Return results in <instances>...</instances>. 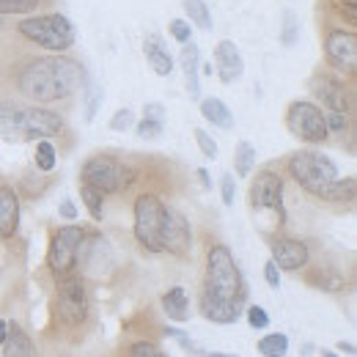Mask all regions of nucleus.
I'll list each match as a JSON object with an SVG mask.
<instances>
[{"mask_svg": "<svg viewBox=\"0 0 357 357\" xmlns=\"http://www.w3.org/2000/svg\"><path fill=\"white\" fill-rule=\"evenodd\" d=\"M58 212H61V218H66V220H75V218H77V206H75L69 198H66V201H61Z\"/></svg>", "mask_w": 357, "mask_h": 357, "instance_id": "a18cd8bd", "label": "nucleus"}, {"mask_svg": "<svg viewBox=\"0 0 357 357\" xmlns=\"http://www.w3.org/2000/svg\"><path fill=\"white\" fill-rule=\"evenodd\" d=\"M17 33L50 52H66L75 45V25L63 14H31L20 20Z\"/></svg>", "mask_w": 357, "mask_h": 357, "instance_id": "39448f33", "label": "nucleus"}, {"mask_svg": "<svg viewBox=\"0 0 357 357\" xmlns=\"http://www.w3.org/2000/svg\"><path fill=\"white\" fill-rule=\"evenodd\" d=\"M209 357H236V355H223V352H209Z\"/></svg>", "mask_w": 357, "mask_h": 357, "instance_id": "3c124183", "label": "nucleus"}, {"mask_svg": "<svg viewBox=\"0 0 357 357\" xmlns=\"http://www.w3.org/2000/svg\"><path fill=\"white\" fill-rule=\"evenodd\" d=\"M204 294L225 300V303L245 305L248 286H245L242 269L236 264L234 253L225 245H212L209 253H206V283H204Z\"/></svg>", "mask_w": 357, "mask_h": 357, "instance_id": "7ed1b4c3", "label": "nucleus"}, {"mask_svg": "<svg viewBox=\"0 0 357 357\" xmlns=\"http://www.w3.org/2000/svg\"><path fill=\"white\" fill-rule=\"evenodd\" d=\"M256 168V149L250 140H239L236 143V151H234V171L236 176H250Z\"/></svg>", "mask_w": 357, "mask_h": 357, "instance_id": "a878e982", "label": "nucleus"}, {"mask_svg": "<svg viewBox=\"0 0 357 357\" xmlns=\"http://www.w3.org/2000/svg\"><path fill=\"white\" fill-rule=\"evenodd\" d=\"M3 357H36L31 335L17 321H8V335L3 341Z\"/></svg>", "mask_w": 357, "mask_h": 357, "instance_id": "412c9836", "label": "nucleus"}, {"mask_svg": "<svg viewBox=\"0 0 357 357\" xmlns=\"http://www.w3.org/2000/svg\"><path fill=\"white\" fill-rule=\"evenodd\" d=\"M178 61H181V72H184V86H187L192 99H198L201 96V50H198V45L187 42L181 47Z\"/></svg>", "mask_w": 357, "mask_h": 357, "instance_id": "a211bd4d", "label": "nucleus"}, {"mask_svg": "<svg viewBox=\"0 0 357 357\" xmlns=\"http://www.w3.org/2000/svg\"><path fill=\"white\" fill-rule=\"evenodd\" d=\"M42 0H0V17L6 14H33Z\"/></svg>", "mask_w": 357, "mask_h": 357, "instance_id": "7c9ffc66", "label": "nucleus"}, {"mask_svg": "<svg viewBox=\"0 0 357 357\" xmlns=\"http://www.w3.org/2000/svg\"><path fill=\"white\" fill-rule=\"evenodd\" d=\"M99 102H102V91L96 89V86H89V107H86V119H89V121L96 116Z\"/></svg>", "mask_w": 357, "mask_h": 357, "instance_id": "37998d69", "label": "nucleus"}, {"mask_svg": "<svg viewBox=\"0 0 357 357\" xmlns=\"http://www.w3.org/2000/svg\"><path fill=\"white\" fill-rule=\"evenodd\" d=\"M338 349H341V352H347V355H355V352H357L352 341H341V344H338Z\"/></svg>", "mask_w": 357, "mask_h": 357, "instance_id": "09e8293b", "label": "nucleus"}, {"mask_svg": "<svg viewBox=\"0 0 357 357\" xmlns=\"http://www.w3.org/2000/svg\"><path fill=\"white\" fill-rule=\"evenodd\" d=\"M215 69H218L220 83H225V86H231L234 80L242 77L245 61H242V52H239V47L234 45V42L223 39L220 45L215 47Z\"/></svg>", "mask_w": 357, "mask_h": 357, "instance_id": "dca6fc26", "label": "nucleus"}, {"mask_svg": "<svg viewBox=\"0 0 357 357\" xmlns=\"http://www.w3.org/2000/svg\"><path fill=\"white\" fill-rule=\"evenodd\" d=\"M272 261L280 272H297V269L308 267L311 261V250L303 239H291V236H280L272 242Z\"/></svg>", "mask_w": 357, "mask_h": 357, "instance_id": "4468645a", "label": "nucleus"}, {"mask_svg": "<svg viewBox=\"0 0 357 357\" xmlns=\"http://www.w3.org/2000/svg\"><path fill=\"white\" fill-rule=\"evenodd\" d=\"M143 119H151V121H165V107L157 105V102H149L143 107Z\"/></svg>", "mask_w": 357, "mask_h": 357, "instance_id": "c03bdc74", "label": "nucleus"}, {"mask_svg": "<svg viewBox=\"0 0 357 357\" xmlns=\"http://www.w3.org/2000/svg\"><path fill=\"white\" fill-rule=\"evenodd\" d=\"M286 127L289 132L311 146H319L327 140V121H324V110L313 102H291L286 110Z\"/></svg>", "mask_w": 357, "mask_h": 357, "instance_id": "9d476101", "label": "nucleus"}, {"mask_svg": "<svg viewBox=\"0 0 357 357\" xmlns=\"http://www.w3.org/2000/svg\"><path fill=\"white\" fill-rule=\"evenodd\" d=\"M198 178H201V184H204L206 190L212 187V178H209V171H206V168H198Z\"/></svg>", "mask_w": 357, "mask_h": 357, "instance_id": "de8ad7c7", "label": "nucleus"}, {"mask_svg": "<svg viewBox=\"0 0 357 357\" xmlns=\"http://www.w3.org/2000/svg\"><path fill=\"white\" fill-rule=\"evenodd\" d=\"M33 160H36V168H39L42 174H50V171L55 168V162H58V151H55V146H52L50 140H39Z\"/></svg>", "mask_w": 357, "mask_h": 357, "instance_id": "c756f323", "label": "nucleus"}, {"mask_svg": "<svg viewBox=\"0 0 357 357\" xmlns=\"http://www.w3.org/2000/svg\"><path fill=\"white\" fill-rule=\"evenodd\" d=\"M86 72L75 58L66 55H42L31 58L17 72V89L33 105H52L69 99L72 93L83 89Z\"/></svg>", "mask_w": 357, "mask_h": 357, "instance_id": "f257e3e1", "label": "nucleus"}, {"mask_svg": "<svg viewBox=\"0 0 357 357\" xmlns=\"http://www.w3.org/2000/svg\"><path fill=\"white\" fill-rule=\"evenodd\" d=\"M313 93L319 96V102L327 107V113H349L352 107V96L347 86L338 80V77H327V75H319L311 83Z\"/></svg>", "mask_w": 357, "mask_h": 357, "instance_id": "2eb2a0df", "label": "nucleus"}, {"mask_svg": "<svg viewBox=\"0 0 357 357\" xmlns=\"http://www.w3.org/2000/svg\"><path fill=\"white\" fill-rule=\"evenodd\" d=\"M321 357H338V355H333V352H321Z\"/></svg>", "mask_w": 357, "mask_h": 357, "instance_id": "603ef678", "label": "nucleus"}, {"mask_svg": "<svg viewBox=\"0 0 357 357\" xmlns=\"http://www.w3.org/2000/svg\"><path fill=\"white\" fill-rule=\"evenodd\" d=\"M355 192H357L355 176L335 178V181L324 190L321 201H330V204H352V201H355Z\"/></svg>", "mask_w": 357, "mask_h": 357, "instance_id": "393cba45", "label": "nucleus"}, {"mask_svg": "<svg viewBox=\"0 0 357 357\" xmlns=\"http://www.w3.org/2000/svg\"><path fill=\"white\" fill-rule=\"evenodd\" d=\"M143 52H146V61H149V66H151L154 75L168 77V75L174 72V58H171L168 47L162 45L160 36H149V39L143 42Z\"/></svg>", "mask_w": 357, "mask_h": 357, "instance_id": "aec40b11", "label": "nucleus"}, {"mask_svg": "<svg viewBox=\"0 0 357 357\" xmlns=\"http://www.w3.org/2000/svg\"><path fill=\"white\" fill-rule=\"evenodd\" d=\"M264 280H267L269 289H280V269L275 267V261H272V259L264 264Z\"/></svg>", "mask_w": 357, "mask_h": 357, "instance_id": "79ce46f5", "label": "nucleus"}, {"mask_svg": "<svg viewBox=\"0 0 357 357\" xmlns=\"http://www.w3.org/2000/svg\"><path fill=\"white\" fill-rule=\"evenodd\" d=\"M162 220H165V204L154 192H140L135 198V239L149 253H162Z\"/></svg>", "mask_w": 357, "mask_h": 357, "instance_id": "0eeeda50", "label": "nucleus"}, {"mask_svg": "<svg viewBox=\"0 0 357 357\" xmlns=\"http://www.w3.org/2000/svg\"><path fill=\"white\" fill-rule=\"evenodd\" d=\"M80 178H83V184L99 190L102 195H116V192H124L132 187L137 171L132 165L110 157V154H93L83 162Z\"/></svg>", "mask_w": 357, "mask_h": 357, "instance_id": "423d86ee", "label": "nucleus"}, {"mask_svg": "<svg viewBox=\"0 0 357 357\" xmlns=\"http://www.w3.org/2000/svg\"><path fill=\"white\" fill-rule=\"evenodd\" d=\"M127 357H168L157 344L151 341H135L132 347L127 349Z\"/></svg>", "mask_w": 357, "mask_h": 357, "instance_id": "473e14b6", "label": "nucleus"}, {"mask_svg": "<svg viewBox=\"0 0 357 357\" xmlns=\"http://www.w3.org/2000/svg\"><path fill=\"white\" fill-rule=\"evenodd\" d=\"M6 335H8V321H6V319H0V347H3Z\"/></svg>", "mask_w": 357, "mask_h": 357, "instance_id": "8fccbe9b", "label": "nucleus"}, {"mask_svg": "<svg viewBox=\"0 0 357 357\" xmlns=\"http://www.w3.org/2000/svg\"><path fill=\"white\" fill-rule=\"evenodd\" d=\"M135 135L140 140H154L162 135V121H151V119H140V124L135 127Z\"/></svg>", "mask_w": 357, "mask_h": 357, "instance_id": "f704fd0d", "label": "nucleus"}, {"mask_svg": "<svg viewBox=\"0 0 357 357\" xmlns=\"http://www.w3.org/2000/svg\"><path fill=\"white\" fill-rule=\"evenodd\" d=\"M168 31H171V36L176 39L178 45H187V42H192V28H190V22H187V20H171Z\"/></svg>", "mask_w": 357, "mask_h": 357, "instance_id": "e433bc0d", "label": "nucleus"}, {"mask_svg": "<svg viewBox=\"0 0 357 357\" xmlns=\"http://www.w3.org/2000/svg\"><path fill=\"white\" fill-rule=\"evenodd\" d=\"M201 116L212 127H220V130H231L234 127V113L228 110V105H225L223 99H218V96H209V99L201 102Z\"/></svg>", "mask_w": 357, "mask_h": 357, "instance_id": "5701e85b", "label": "nucleus"}, {"mask_svg": "<svg viewBox=\"0 0 357 357\" xmlns=\"http://www.w3.org/2000/svg\"><path fill=\"white\" fill-rule=\"evenodd\" d=\"M220 195H223V204L225 206H234V198H236V184H234V176L225 174L220 178Z\"/></svg>", "mask_w": 357, "mask_h": 357, "instance_id": "a19ab883", "label": "nucleus"}, {"mask_svg": "<svg viewBox=\"0 0 357 357\" xmlns=\"http://www.w3.org/2000/svg\"><path fill=\"white\" fill-rule=\"evenodd\" d=\"M333 6H335V11L355 28L357 25V0H333Z\"/></svg>", "mask_w": 357, "mask_h": 357, "instance_id": "ea45409f", "label": "nucleus"}, {"mask_svg": "<svg viewBox=\"0 0 357 357\" xmlns=\"http://www.w3.org/2000/svg\"><path fill=\"white\" fill-rule=\"evenodd\" d=\"M308 283L316 286V289H321V291H330V294H338V291H344L347 289V278L338 272V269H313L311 275H308Z\"/></svg>", "mask_w": 357, "mask_h": 357, "instance_id": "b1692460", "label": "nucleus"}, {"mask_svg": "<svg viewBox=\"0 0 357 357\" xmlns=\"http://www.w3.org/2000/svg\"><path fill=\"white\" fill-rule=\"evenodd\" d=\"M63 132V116L42 105L0 102V137L6 140H50Z\"/></svg>", "mask_w": 357, "mask_h": 357, "instance_id": "f03ea898", "label": "nucleus"}, {"mask_svg": "<svg viewBox=\"0 0 357 357\" xmlns=\"http://www.w3.org/2000/svg\"><path fill=\"white\" fill-rule=\"evenodd\" d=\"M132 127H135V116L130 107H121V110L113 113V119H110V130H113V132H127V130H132Z\"/></svg>", "mask_w": 357, "mask_h": 357, "instance_id": "72a5a7b5", "label": "nucleus"}, {"mask_svg": "<svg viewBox=\"0 0 357 357\" xmlns=\"http://www.w3.org/2000/svg\"><path fill=\"white\" fill-rule=\"evenodd\" d=\"M327 132H347L349 130V113H324Z\"/></svg>", "mask_w": 357, "mask_h": 357, "instance_id": "4c0bfd02", "label": "nucleus"}, {"mask_svg": "<svg viewBox=\"0 0 357 357\" xmlns=\"http://www.w3.org/2000/svg\"><path fill=\"white\" fill-rule=\"evenodd\" d=\"M195 143H198V149H201L204 157H209V160L218 157V143H215V137L206 132V130H195Z\"/></svg>", "mask_w": 357, "mask_h": 357, "instance_id": "c9c22d12", "label": "nucleus"}, {"mask_svg": "<svg viewBox=\"0 0 357 357\" xmlns=\"http://www.w3.org/2000/svg\"><path fill=\"white\" fill-rule=\"evenodd\" d=\"M91 311V297L86 283L77 278V275H63L58 280V289H55V316L61 324L66 327H80L86 324Z\"/></svg>", "mask_w": 357, "mask_h": 357, "instance_id": "1a4fd4ad", "label": "nucleus"}, {"mask_svg": "<svg viewBox=\"0 0 357 357\" xmlns=\"http://www.w3.org/2000/svg\"><path fill=\"white\" fill-rule=\"evenodd\" d=\"M86 236H89L86 225H63L52 234L50 248H47V267L55 278L72 275V269L77 267L80 248H83Z\"/></svg>", "mask_w": 357, "mask_h": 357, "instance_id": "6e6552de", "label": "nucleus"}, {"mask_svg": "<svg viewBox=\"0 0 357 357\" xmlns=\"http://www.w3.org/2000/svg\"><path fill=\"white\" fill-rule=\"evenodd\" d=\"M80 198H83V204H86V209H89V215L93 220L105 218V195L99 190H93L89 184H80Z\"/></svg>", "mask_w": 357, "mask_h": 357, "instance_id": "c85d7f7f", "label": "nucleus"}, {"mask_svg": "<svg viewBox=\"0 0 357 357\" xmlns=\"http://www.w3.org/2000/svg\"><path fill=\"white\" fill-rule=\"evenodd\" d=\"M162 311L168 313V319L174 321H187L190 319V297L181 286H171L165 294H162Z\"/></svg>", "mask_w": 357, "mask_h": 357, "instance_id": "4be33fe9", "label": "nucleus"}, {"mask_svg": "<svg viewBox=\"0 0 357 357\" xmlns=\"http://www.w3.org/2000/svg\"><path fill=\"white\" fill-rule=\"evenodd\" d=\"M256 349H259L261 357H286V352H289V335H283V333H269V335H264V338L256 344Z\"/></svg>", "mask_w": 357, "mask_h": 357, "instance_id": "bb28decb", "label": "nucleus"}, {"mask_svg": "<svg viewBox=\"0 0 357 357\" xmlns=\"http://www.w3.org/2000/svg\"><path fill=\"white\" fill-rule=\"evenodd\" d=\"M242 311H245V305H239V303H225V300H218V297L201 294V313L212 324H236Z\"/></svg>", "mask_w": 357, "mask_h": 357, "instance_id": "6ab92c4d", "label": "nucleus"}, {"mask_svg": "<svg viewBox=\"0 0 357 357\" xmlns=\"http://www.w3.org/2000/svg\"><path fill=\"white\" fill-rule=\"evenodd\" d=\"M300 36V22H297V14L294 11H283V33H280V42L286 47H291Z\"/></svg>", "mask_w": 357, "mask_h": 357, "instance_id": "2f4dec72", "label": "nucleus"}, {"mask_svg": "<svg viewBox=\"0 0 357 357\" xmlns=\"http://www.w3.org/2000/svg\"><path fill=\"white\" fill-rule=\"evenodd\" d=\"M324 55H327V63L352 77L357 72V33L355 31H344V28H333L327 31L324 36Z\"/></svg>", "mask_w": 357, "mask_h": 357, "instance_id": "9b49d317", "label": "nucleus"}, {"mask_svg": "<svg viewBox=\"0 0 357 357\" xmlns=\"http://www.w3.org/2000/svg\"><path fill=\"white\" fill-rule=\"evenodd\" d=\"M165 335H168V338H176V341H181V344H190V335L181 333V330H176V327H165Z\"/></svg>", "mask_w": 357, "mask_h": 357, "instance_id": "49530a36", "label": "nucleus"}, {"mask_svg": "<svg viewBox=\"0 0 357 357\" xmlns=\"http://www.w3.org/2000/svg\"><path fill=\"white\" fill-rule=\"evenodd\" d=\"M184 8L190 14V22H195L201 31H212L215 20H212V8L204 0H184Z\"/></svg>", "mask_w": 357, "mask_h": 357, "instance_id": "cd10ccee", "label": "nucleus"}, {"mask_svg": "<svg viewBox=\"0 0 357 357\" xmlns=\"http://www.w3.org/2000/svg\"><path fill=\"white\" fill-rule=\"evenodd\" d=\"M20 212H22V204L17 190L8 184H0V239H11L17 234Z\"/></svg>", "mask_w": 357, "mask_h": 357, "instance_id": "f3484780", "label": "nucleus"}, {"mask_svg": "<svg viewBox=\"0 0 357 357\" xmlns=\"http://www.w3.org/2000/svg\"><path fill=\"white\" fill-rule=\"evenodd\" d=\"M160 239H162V253H171L176 259L187 256L190 248H192V228L187 223V218L176 209L165 206V220H162Z\"/></svg>", "mask_w": 357, "mask_h": 357, "instance_id": "ddd939ff", "label": "nucleus"}, {"mask_svg": "<svg viewBox=\"0 0 357 357\" xmlns=\"http://www.w3.org/2000/svg\"><path fill=\"white\" fill-rule=\"evenodd\" d=\"M248 324L253 327V330H267L269 327V313L261 308V305H250L248 308Z\"/></svg>", "mask_w": 357, "mask_h": 357, "instance_id": "58836bf2", "label": "nucleus"}, {"mask_svg": "<svg viewBox=\"0 0 357 357\" xmlns=\"http://www.w3.org/2000/svg\"><path fill=\"white\" fill-rule=\"evenodd\" d=\"M250 206L256 212H275L278 220L283 223L286 209H283V176L275 171H261L250 184Z\"/></svg>", "mask_w": 357, "mask_h": 357, "instance_id": "f8f14e48", "label": "nucleus"}, {"mask_svg": "<svg viewBox=\"0 0 357 357\" xmlns=\"http://www.w3.org/2000/svg\"><path fill=\"white\" fill-rule=\"evenodd\" d=\"M286 171L289 176L294 178L308 195L313 198H321L324 190L338 178V168L335 162L321 154V151H311V149H303V151H294L286 162Z\"/></svg>", "mask_w": 357, "mask_h": 357, "instance_id": "20e7f679", "label": "nucleus"}]
</instances>
